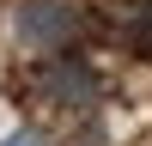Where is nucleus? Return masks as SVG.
Wrapping results in <instances>:
<instances>
[{"label":"nucleus","mask_w":152,"mask_h":146,"mask_svg":"<svg viewBox=\"0 0 152 146\" xmlns=\"http://www.w3.org/2000/svg\"><path fill=\"white\" fill-rule=\"evenodd\" d=\"M128 43L140 49V55H152V0L134 6V18H128Z\"/></svg>","instance_id":"7ed1b4c3"},{"label":"nucleus","mask_w":152,"mask_h":146,"mask_svg":"<svg viewBox=\"0 0 152 146\" xmlns=\"http://www.w3.org/2000/svg\"><path fill=\"white\" fill-rule=\"evenodd\" d=\"M12 36H18L31 55H67L73 36H79V6L73 0H18L12 6Z\"/></svg>","instance_id":"f257e3e1"},{"label":"nucleus","mask_w":152,"mask_h":146,"mask_svg":"<svg viewBox=\"0 0 152 146\" xmlns=\"http://www.w3.org/2000/svg\"><path fill=\"white\" fill-rule=\"evenodd\" d=\"M43 97L55 110H67V116H79V110H91L97 104V73L85 67L79 55H55L43 67Z\"/></svg>","instance_id":"f03ea898"},{"label":"nucleus","mask_w":152,"mask_h":146,"mask_svg":"<svg viewBox=\"0 0 152 146\" xmlns=\"http://www.w3.org/2000/svg\"><path fill=\"white\" fill-rule=\"evenodd\" d=\"M0 146H43V140H37L31 128H18V134H6V140H0Z\"/></svg>","instance_id":"20e7f679"}]
</instances>
